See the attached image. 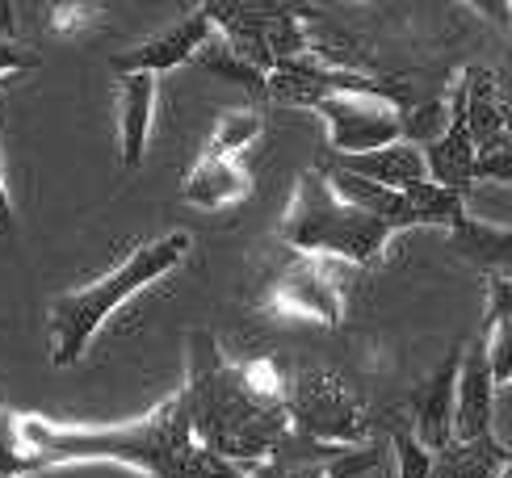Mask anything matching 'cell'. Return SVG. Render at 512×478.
Returning <instances> with one entry per match:
<instances>
[{"mask_svg":"<svg viewBox=\"0 0 512 478\" xmlns=\"http://www.w3.org/2000/svg\"><path fill=\"white\" fill-rule=\"evenodd\" d=\"M9 432L21 474L76 462H118L143 478H248V470L210 458L194 441L177 395L126 424H55L30 411H9Z\"/></svg>","mask_w":512,"mask_h":478,"instance_id":"1","label":"cell"},{"mask_svg":"<svg viewBox=\"0 0 512 478\" xmlns=\"http://www.w3.org/2000/svg\"><path fill=\"white\" fill-rule=\"evenodd\" d=\"M177 399L194 441L227 466H261L290 437L282 365L273 357L231 361L210 332L189 336V374Z\"/></svg>","mask_w":512,"mask_h":478,"instance_id":"2","label":"cell"},{"mask_svg":"<svg viewBox=\"0 0 512 478\" xmlns=\"http://www.w3.org/2000/svg\"><path fill=\"white\" fill-rule=\"evenodd\" d=\"M189 252H194V235L189 231H164L147 244L131 248L118 265L89 281L80 290L59 294L47 307V344H51V365L55 369H72L84 361V353L93 349L97 332L110 323V315H118L135 294L152 290L156 281H164L168 273H177Z\"/></svg>","mask_w":512,"mask_h":478,"instance_id":"3","label":"cell"},{"mask_svg":"<svg viewBox=\"0 0 512 478\" xmlns=\"http://www.w3.org/2000/svg\"><path fill=\"white\" fill-rule=\"evenodd\" d=\"M395 235H399L395 227L340 202L324 177V168H307L294 181V198L282 214V227H277V239L294 256H315V260H332V265H353V269H370L374 260H382Z\"/></svg>","mask_w":512,"mask_h":478,"instance_id":"4","label":"cell"},{"mask_svg":"<svg viewBox=\"0 0 512 478\" xmlns=\"http://www.w3.org/2000/svg\"><path fill=\"white\" fill-rule=\"evenodd\" d=\"M202 9L210 26H215V38L261 76H269L277 63L315 51V38L307 26L311 9L269 5V0H248V5L244 0H206Z\"/></svg>","mask_w":512,"mask_h":478,"instance_id":"5","label":"cell"},{"mask_svg":"<svg viewBox=\"0 0 512 478\" xmlns=\"http://www.w3.org/2000/svg\"><path fill=\"white\" fill-rule=\"evenodd\" d=\"M286 420L290 432L315 445H370V416L361 395L328 369H303L286 382Z\"/></svg>","mask_w":512,"mask_h":478,"instance_id":"6","label":"cell"},{"mask_svg":"<svg viewBox=\"0 0 512 478\" xmlns=\"http://www.w3.org/2000/svg\"><path fill=\"white\" fill-rule=\"evenodd\" d=\"M261 311L273 319H315L319 328L345 323V281L332 260L290 256L261 290Z\"/></svg>","mask_w":512,"mask_h":478,"instance_id":"7","label":"cell"},{"mask_svg":"<svg viewBox=\"0 0 512 478\" xmlns=\"http://www.w3.org/2000/svg\"><path fill=\"white\" fill-rule=\"evenodd\" d=\"M311 114L324 118L328 147L336 160L370 156V151L395 147L408 139V110L391 97H374V93L328 97V101H315Z\"/></svg>","mask_w":512,"mask_h":478,"instance_id":"8","label":"cell"},{"mask_svg":"<svg viewBox=\"0 0 512 478\" xmlns=\"http://www.w3.org/2000/svg\"><path fill=\"white\" fill-rule=\"evenodd\" d=\"M378 466H382V441L340 449V445L303 441L290 432L269 462L248 470V478H370L378 474Z\"/></svg>","mask_w":512,"mask_h":478,"instance_id":"9","label":"cell"},{"mask_svg":"<svg viewBox=\"0 0 512 478\" xmlns=\"http://www.w3.org/2000/svg\"><path fill=\"white\" fill-rule=\"evenodd\" d=\"M210 42H215V26H210V17L202 5H194L189 13H181L173 26L152 34L147 42H139V47L122 51L110 59L114 76H126V72H147V76H164L181 68V63H194Z\"/></svg>","mask_w":512,"mask_h":478,"instance_id":"10","label":"cell"},{"mask_svg":"<svg viewBox=\"0 0 512 478\" xmlns=\"http://www.w3.org/2000/svg\"><path fill=\"white\" fill-rule=\"evenodd\" d=\"M424 147V168H429V181L458 193V198H471V189L479 185V151L471 143V130H466V114H462V93L458 84L450 89L445 101V118L441 130L420 143Z\"/></svg>","mask_w":512,"mask_h":478,"instance_id":"11","label":"cell"},{"mask_svg":"<svg viewBox=\"0 0 512 478\" xmlns=\"http://www.w3.org/2000/svg\"><path fill=\"white\" fill-rule=\"evenodd\" d=\"M496 382L492 365H487L483 336L462 349L458 361V386H454V441H475L496 432Z\"/></svg>","mask_w":512,"mask_h":478,"instance_id":"12","label":"cell"},{"mask_svg":"<svg viewBox=\"0 0 512 478\" xmlns=\"http://www.w3.org/2000/svg\"><path fill=\"white\" fill-rule=\"evenodd\" d=\"M458 361H462V349H454L445 357L429 378H424L416 390H412V407H408V428L416 432V441L429 449V453H441L445 445L454 441V386H458Z\"/></svg>","mask_w":512,"mask_h":478,"instance_id":"13","label":"cell"},{"mask_svg":"<svg viewBox=\"0 0 512 478\" xmlns=\"http://www.w3.org/2000/svg\"><path fill=\"white\" fill-rule=\"evenodd\" d=\"M462 93V114H466V130H471V143L479 156L496 151L512 139L508 126V97L500 89L496 72L487 68H462V76L454 80Z\"/></svg>","mask_w":512,"mask_h":478,"instance_id":"14","label":"cell"},{"mask_svg":"<svg viewBox=\"0 0 512 478\" xmlns=\"http://www.w3.org/2000/svg\"><path fill=\"white\" fill-rule=\"evenodd\" d=\"M156 101H160V76H147V72L118 76V143H122V168L126 172H135L147 160Z\"/></svg>","mask_w":512,"mask_h":478,"instance_id":"15","label":"cell"},{"mask_svg":"<svg viewBox=\"0 0 512 478\" xmlns=\"http://www.w3.org/2000/svg\"><path fill=\"white\" fill-rule=\"evenodd\" d=\"M252 193V172L244 160H231L219 156V151H206L194 160V168L185 172L181 181V198L198 210H227V206H240Z\"/></svg>","mask_w":512,"mask_h":478,"instance_id":"16","label":"cell"},{"mask_svg":"<svg viewBox=\"0 0 512 478\" xmlns=\"http://www.w3.org/2000/svg\"><path fill=\"white\" fill-rule=\"evenodd\" d=\"M445 244H450V252L462 265L483 273V281L512 277V227H504V223L479 219V214L466 210V219L445 231Z\"/></svg>","mask_w":512,"mask_h":478,"instance_id":"17","label":"cell"},{"mask_svg":"<svg viewBox=\"0 0 512 478\" xmlns=\"http://www.w3.org/2000/svg\"><path fill=\"white\" fill-rule=\"evenodd\" d=\"M336 168L353 172L361 181H374L382 189H408L416 181H429V168H424V147L416 139H403L395 147L370 151V156H353V160H328Z\"/></svg>","mask_w":512,"mask_h":478,"instance_id":"18","label":"cell"},{"mask_svg":"<svg viewBox=\"0 0 512 478\" xmlns=\"http://www.w3.org/2000/svg\"><path fill=\"white\" fill-rule=\"evenodd\" d=\"M512 462V449L487 432L475 441H450L441 453H433V474L429 478H500Z\"/></svg>","mask_w":512,"mask_h":478,"instance_id":"19","label":"cell"},{"mask_svg":"<svg viewBox=\"0 0 512 478\" xmlns=\"http://www.w3.org/2000/svg\"><path fill=\"white\" fill-rule=\"evenodd\" d=\"M265 135V114L256 105H236V110H223L215 118V130L206 139V151H219V156L240 160L244 151Z\"/></svg>","mask_w":512,"mask_h":478,"instance_id":"20","label":"cell"},{"mask_svg":"<svg viewBox=\"0 0 512 478\" xmlns=\"http://www.w3.org/2000/svg\"><path fill=\"white\" fill-rule=\"evenodd\" d=\"M42 30L55 34V38H80V34H93L105 17V5H84V0H55V5H42Z\"/></svg>","mask_w":512,"mask_h":478,"instance_id":"21","label":"cell"},{"mask_svg":"<svg viewBox=\"0 0 512 478\" xmlns=\"http://www.w3.org/2000/svg\"><path fill=\"white\" fill-rule=\"evenodd\" d=\"M38 63H42V59H38L30 47L0 38V80L17 76V72H34ZM13 231H17V210H13V193H9V185H5V172H0V235H13Z\"/></svg>","mask_w":512,"mask_h":478,"instance_id":"22","label":"cell"},{"mask_svg":"<svg viewBox=\"0 0 512 478\" xmlns=\"http://www.w3.org/2000/svg\"><path fill=\"white\" fill-rule=\"evenodd\" d=\"M194 63H202V68H206L210 76L231 80V84H240V89H252L256 97H265V84H269V76H261L256 68H248V63H244L236 51H227L219 38L210 42V47H206V51H202Z\"/></svg>","mask_w":512,"mask_h":478,"instance_id":"23","label":"cell"},{"mask_svg":"<svg viewBox=\"0 0 512 478\" xmlns=\"http://www.w3.org/2000/svg\"><path fill=\"white\" fill-rule=\"evenodd\" d=\"M391 458H395V478H429L433 474V453L416 441L408 420L391 424Z\"/></svg>","mask_w":512,"mask_h":478,"instance_id":"24","label":"cell"},{"mask_svg":"<svg viewBox=\"0 0 512 478\" xmlns=\"http://www.w3.org/2000/svg\"><path fill=\"white\" fill-rule=\"evenodd\" d=\"M483 344H487V365H492L496 390L500 386H512V319L496 323V328L483 336Z\"/></svg>","mask_w":512,"mask_h":478,"instance_id":"25","label":"cell"},{"mask_svg":"<svg viewBox=\"0 0 512 478\" xmlns=\"http://www.w3.org/2000/svg\"><path fill=\"white\" fill-rule=\"evenodd\" d=\"M479 181L512 189V139L496 151H487V156H479Z\"/></svg>","mask_w":512,"mask_h":478,"instance_id":"26","label":"cell"},{"mask_svg":"<svg viewBox=\"0 0 512 478\" xmlns=\"http://www.w3.org/2000/svg\"><path fill=\"white\" fill-rule=\"evenodd\" d=\"M0 478H26L17 466V449H13V432H9V407L0 403Z\"/></svg>","mask_w":512,"mask_h":478,"instance_id":"27","label":"cell"},{"mask_svg":"<svg viewBox=\"0 0 512 478\" xmlns=\"http://www.w3.org/2000/svg\"><path fill=\"white\" fill-rule=\"evenodd\" d=\"M500 30L508 34V47H512V0H508V13H504V26Z\"/></svg>","mask_w":512,"mask_h":478,"instance_id":"28","label":"cell"},{"mask_svg":"<svg viewBox=\"0 0 512 478\" xmlns=\"http://www.w3.org/2000/svg\"><path fill=\"white\" fill-rule=\"evenodd\" d=\"M500 478H512V462H508V466H504V474H500Z\"/></svg>","mask_w":512,"mask_h":478,"instance_id":"29","label":"cell"}]
</instances>
